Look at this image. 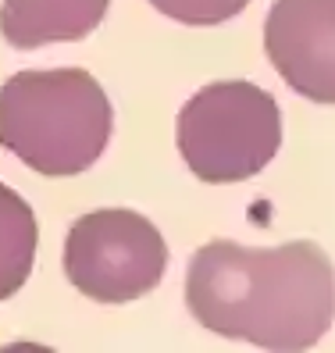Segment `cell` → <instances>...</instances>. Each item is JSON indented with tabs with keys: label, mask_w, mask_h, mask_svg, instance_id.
Returning a JSON list of instances; mask_svg holds the SVG:
<instances>
[{
	"label": "cell",
	"mask_w": 335,
	"mask_h": 353,
	"mask_svg": "<svg viewBox=\"0 0 335 353\" xmlns=\"http://www.w3.org/2000/svg\"><path fill=\"white\" fill-rule=\"evenodd\" d=\"M150 4L182 26H221L236 18L250 0H150Z\"/></svg>",
	"instance_id": "obj_8"
},
{
	"label": "cell",
	"mask_w": 335,
	"mask_h": 353,
	"mask_svg": "<svg viewBox=\"0 0 335 353\" xmlns=\"http://www.w3.org/2000/svg\"><path fill=\"white\" fill-rule=\"evenodd\" d=\"M111 129V100L82 68L18 72L0 86V147L39 175L68 179L93 168Z\"/></svg>",
	"instance_id": "obj_2"
},
{
	"label": "cell",
	"mask_w": 335,
	"mask_h": 353,
	"mask_svg": "<svg viewBox=\"0 0 335 353\" xmlns=\"http://www.w3.org/2000/svg\"><path fill=\"white\" fill-rule=\"evenodd\" d=\"M185 307L214 336L261 350H310L335 318V268L318 243L214 239L185 272Z\"/></svg>",
	"instance_id": "obj_1"
},
{
	"label": "cell",
	"mask_w": 335,
	"mask_h": 353,
	"mask_svg": "<svg viewBox=\"0 0 335 353\" xmlns=\"http://www.w3.org/2000/svg\"><path fill=\"white\" fill-rule=\"evenodd\" d=\"M111 0H4L0 32L14 50H36L61 39L90 36Z\"/></svg>",
	"instance_id": "obj_6"
},
{
	"label": "cell",
	"mask_w": 335,
	"mask_h": 353,
	"mask_svg": "<svg viewBox=\"0 0 335 353\" xmlns=\"http://www.w3.org/2000/svg\"><path fill=\"white\" fill-rule=\"evenodd\" d=\"M264 50L300 97L335 103V0H275Z\"/></svg>",
	"instance_id": "obj_5"
},
{
	"label": "cell",
	"mask_w": 335,
	"mask_h": 353,
	"mask_svg": "<svg viewBox=\"0 0 335 353\" xmlns=\"http://www.w3.org/2000/svg\"><path fill=\"white\" fill-rule=\"evenodd\" d=\"M175 143L190 172L207 185L254 179L282 147L278 100L246 79L211 82L179 111Z\"/></svg>",
	"instance_id": "obj_3"
},
{
	"label": "cell",
	"mask_w": 335,
	"mask_h": 353,
	"mask_svg": "<svg viewBox=\"0 0 335 353\" xmlns=\"http://www.w3.org/2000/svg\"><path fill=\"white\" fill-rule=\"evenodd\" d=\"M36 214L11 185L0 182V300H11L32 275L36 261Z\"/></svg>",
	"instance_id": "obj_7"
},
{
	"label": "cell",
	"mask_w": 335,
	"mask_h": 353,
	"mask_svg": "<svg viewBox=\"0 0 335 353\" xmlns=\"http://www.w3.org/2000/svg\"><path fill=\"white\" fill-rule=\"evenodd\" d=\"M164 268V236L129 207H100L68 228L65 275L86 300L132 303L161 285Z\"/></svg>",
	"instance_id": "obj_4"
}]
</instances>
